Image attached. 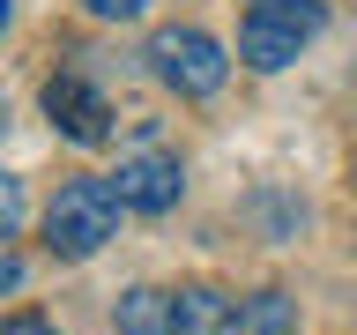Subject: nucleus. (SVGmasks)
Wrapping results in <instances>:
<instances>
[{
    "label": "nucleus",
    "mask_w": 357,
    "mask_h": 335,
    "mask_svg": "<svg viewBox=\"0 0 357 335\" xmlns=\"http://www.w3.org/2000/svg\"><path fill=\"white\" fill-rule=\"evenodd\" d=\"M8 290H22V261L8 253V246H0V298H8Z\"/></svg>",
    "instance_id": "obj_12"
},
{
    "label": "nucleus",
    "mask_w": 357,
    "mask_h": 335,
    "mask_svg": "<svg viewBox=\"0 0 357 335\" xmlns=\"http://www.w3.org/2000/svg\"><path fill=\"white\" fill-rule=\"evenodd\" d=\"M238 328V298L216 283H186L172 290V335H231Z\"/></svg>",
    "instance_id": "obj_6"
},
{
    "label": "nucleus",
    "mask_w": 357,
    "mask_h": 335,
    "mask_svg": "<svg viewBox=\"0 0 357 335\" xmlns=\"http://www.w3.org/2000/svg\"><path fill=\"white\" fill-rule=\"evenodd\" d=\"M0 127H8V105H0Z\"/></svg>",
    "instance_id": "obj_14"
},
{
    "label": "nucleus",
    "mask_w": 357,
    "mask_h": 335,
    "mask_svg": "<svg viewBox=\"0 0 357 335\" xmlns=\"http://www.w3.org/2000/svg\"><path fill=\"white\" fill-rule=\"evenodd\" d=\"M178 186H186V172H178V156H164V149H134V156H119V172H112V194H119V209H134V216H164L178 201Z\"/></svg>",
    "instance_id": "obj_5"
},
{
    "label": "nucleus",
    "mask_w": 357,
    "mask_h": 335,
    "mask_svg": "<svg viewBox=\"0 0 357 335\" xmlns=\"http://www.w3.org/2000/svg\"><path fill=\"white\" fill-rule=\"evenodd\" d=\"M0 335H60V328H52L45 313H8V320H0Z\"/></svg>",
    "instance_id": "obj_11"
},
{
    "label": "nucleus",
    "mask_w": 357,
    "mask_h": 335,
    "mask_svg": "<svg viewBox=\"0 0 357 335\" xmlns=\"http://www.w3.org/2000/svg\"><path fill=\"white\" fill-rule=\"evenodd\" d=\"M15 223H22V186L0 172V239H15Z\"/></svg>",
    "instance_id": "obj_9"
},
{
    "label": "nucleus",
    "mask_w": 357,
    "mask_h": 335,
    "mask_svg": "<svg viewBox=\"0 0 357 335\" xmlns=\"http://www.w3.org/2000/svg\"><path fill=\"white\" fill-rule=\"evenodd\" d=\"M8 15H15V0H0V30H8Z\"/></svg>",
    "instance_id": "obj_13"
},
{
    "label": "nucleus",
    "mask_w": 357,
    "mask_h": 335,
    "mask_svg": "<svg viewBox=\"0 0 357 335\" xmlns=\"http://www.w3.org/2000/svg\"><path fill=\"white\" fill-rule=\"evenodd\" d=\"M112 231H119L112 179H60V194L45 209V246H52L60 261H89V253H105Z\"/></svg>",
    "instance_id": "obj_2"
},
{
    "label": "nucleus",
    "mask_w": 357,
    "mask_h": 335,
    "mask_svg": "<svg viewBox=\"0 0 357 335\" xmlns=\"http://www.w3.org/2000/svg\"><path fill=\"white\" fill-rule=\"evenodd\" d=\"M112 320H119V335H172V290H156V283L119 290Z\"/></svg>",
    "instance_id": "obj_7"
},
{
    "label": "nucleus",
    "mask_w": 357,
    "mask_h": 335,
    "mask_svg": "<svg viewBox=\"0 0 357 335\" xmlns=\"http://www.w3.org/2000/svg\"><path fill=\"white\" fill-rule=\"evenodd\" d=\"M82 8H89L97 22H134L142 8H149V0H82Z\"/></svg>",
    "instance_id": "obj_10"
},
{
    "label": "nucleus",
    "mask_w": 357,
    "mask_h": 335,
    "mask_svg": "<svg viewBox=\"0 0 357 335\" xmlns=\"http://www.w3.org/2000/svg\"><path fill=\"white\" fill-rule=\"evenodd\" d=\"M45 119H52L67 142H82V149L112 142V105H105V89L89 82V75H75V67H60V75L45 82Z\"/></svg>",
    "instance_id": "obj_4"
},
{
    "label": "nucleus",
    "mask_w": 357,
    "mask_h": 335,
    "mask_svg": "<svg viewBox=\"0 0 357 335\" xmlns=\"http://www.w3.org/2000/svg\"><path fill=\"white\" fill-rule=\"evenodd\" d=\"M149 67H156V82L178 89V97H216L223 75H231V52L208 30H194V22H172V30L149 38Z\"/></svg>",
    "instance_id": "obj_3"
},
{
    "label": "nucleus",
    "mask_w": 357,
    "mask_h": 335,
    "mask_svg": "<svg viewBox=\"0 0 357 335\" xmlns=\"http://www.w3.org/2000/svg\"><path fill=\"white\" fill-rule=\"evenodd\" d=\"M320 30H328V8H320V0H253L245 22H238V60L253 67V75H275V67H290Z\"/></svg>",
    "instance_id": "obj_1"
},
{
    "label": "nucleus",
    "mask_w": 357,
    "mask_h": 335,
    "mask_svg": "<svg viewBox=\"0 0 357 335\" xmlns=\"http://www.w3.org/2000/svg\"><path fill=\"white\" fill-rule=\"evenodd\" d=\"M238 328L245 335H290V328H298L290 290H253V298H238Z\"/></svg>",
    "instance_id": "obj_8"
}]
</instances>
